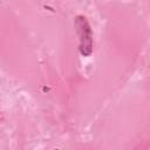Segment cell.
<instances>
[{
    "mask_svg": "<svg viewBox=\"0 0 150 150\" xmlns=\"http://www.w3.org/2000/svg\"><path fill=\"white\" fill-rule=\"evenodd\" d=\"M74 26L79 35V52L82 56L87 57L93 54L94 42H93V30L83 15H77L74 20Z\"/></svg>",
    "mask_w": 150,
    "mask_h": 150,
    "instance_id": "cell-1",
    "label": "cell"
}]
</instances>
